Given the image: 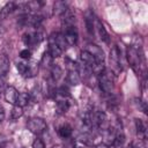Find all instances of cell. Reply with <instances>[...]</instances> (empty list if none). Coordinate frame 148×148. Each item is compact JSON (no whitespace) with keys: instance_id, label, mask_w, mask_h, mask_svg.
Here are the masks:
<instances>
[{"instance_id":"obj_29","label":"cell","mask_w":148,"mask_h":148,"mask_svg":"<svg viewBox=\"0 0 148 148\" xmlns=\"http://www.w3.org/2000/svg\"><path fill=\"white\" fill-rule=\"evenodd\" d=\"M5 119V109L2 108V105H0V121H2Z\"/></svg>"},{"instance_id":"obj_4","label":"cell","mask_w":148,"mask_h":148,"mask_svg":"<svg viewBox=\"0 0 148 148\" xmlns=\"http://www.w3.org/2000/svg\"><path fill=\"white\" fill-rule=\"evenodd\" d=\"M80 58H81V61H82V64L91 72V69L94 68V66L97 64V61L98 60H96V58L89 52V51H87V50H83L82 52H81V54H80Z\"/></svg>"},{"instance_id":"obj_28","label":"cell","mask_w":148,"mask_h":148,"mask_svg":"<svg viewBox=\"0 0 148 148\" xmlns=\"http://www.w3.org/2000/svg\"><path fill=\"white\" fill-rule=\"evenodd\" d=\"M32 148H45V145L40 139H36L32 143Z\"/></svg>"},{"instance_id":"obj_21","label":"cell","mask_w":148,"mask_h":148,"mask_svg":"<svg viewBox=\"0 0 148 148\" xmlns=\"http://www.w3.org/2000/svg\"><path fill=\"white\" fill-rule=\"evenodd\" d=\"M57 108H58V110H59V112H67V110H68V108H69V103H68V101L65 98V97H62V99H58V102H57Z\"/></svg>"},{"instance_id":"obj_34","label":"cell","mask_w":148,"mask_h":148,"mask_svg":"<svg viewBox=\"0 0 148 148\" xmlns=\"http://www.w3.org/2000/svg\"><path fill=\"white\" fill-rule=\"evenodd\" d=\"M74 148H84V146H82V145H76Z\"/></svg>"},{"instance_id":"obj_17","label":"cell","mask_w":148,"mask_h":148,"mask_svg":"<svg viewBox=\"0 0 148 148\" xmlns=\"http://www.w3.org/2000/svg\"><path fill=\"white\" fill-rule=\"evenodd\" d=\"M52 36H53V39H54L56 44H57L62 51L68 46V45H67V42H66V39H65V37H64L62 34H52Z\"/></svg>"},{"instance_id":"obj_27","label":"cell","mask_w":148,"mask_h":148,"mask_svg":"<svg viewBox=\"0 0 148 148\" xmlns=\"http://www.w3.org/2000/svg\"><path fill=\"white\" fill-rule=\"evenodd\" d=\"M23 42L25 45H30L32 44V37H31V34H24L23 35Z\"/></svg>"},{"instance_id":"obj_8","label":"cell","mask_w":148,"mask_h":148,"mask_svg":"<svg viewBox=\"0 0 148 148\" xmlns=\"http://www.w3.org/2000/svg\"><path fill=\"white\" fill-rule=\"evenodd\" d=\"M17 95H18L17 90L12 86H9L5 89V99H6V102H8L10 104H14V105L16 104Z\"/></svg>"},{"instance_id":"obj_19","label":"cell","mask_w":148,"mask_h":148,"mask_svg":"<svg viewBox=\"0 0 148 148\" xmlns=\"http://www.w3.org/2000/svg\"><path fill=\"white\" fill-rule=\"evenodd\" d=\"M58 133H59V135H60L61 138H68V136H71V134H72V127H71L69 125H67V124L61 125V126L59 127V130H58Z\"/></svg>"},{"instance_id":"obj_31","label":"cell","mask_w":148,"mask_h":148,"mask_svg":"<svg viewBox=\"0 0 148 148\" xmlns=\"http://www.w3.org/2000/svg\"><path fill=\"white\" fill-rule=\"evenodd\" d=\"M5 31H6V30H5V28H3L2 25H0V38L5 35Z\"/></svg>"},{"instance_id":"obj_12","label":"cell","mask_w":148,"mask_h":148,"mask_svg":"<svg viewBox=\"0 0 148 148\" xmlns=\"http://www.w3.org/2000/svg\"><path fill=\"white\" fill-rule=\"evenodd\" d=\"M15 9V3L14 2H7L1 9H0V20H3V18H6L13 10Z\"/></svg>"},{"instance_id":"obj_22","label":"cell","mask_w":148,"mask_h":148,"mask_svg":"<svg viewBox=\"0 0 148 148\" xmlns=\"http://www.w3.org/2000/svg\"><path fill=\"white\" fill-rule=\"evenodd\" d=\"M22 114H23V108H21V106H18V105L15 104L13 106L12 111H10V117L13 119H18V118L22 117Z\"/></svg>"},{"instance_id":"obj_26","label":"cell","mask_w":148,"mask_h":148,"mask_svg":"<svg viewBox=\"0 0 148 148\" xmlns=\"http://www.w3.org/2000/svg\"><path fill=\"white\" fill-rule=\"evenodd\" d=\"M20 57H21L22 59H27V60H29L30 57H31V52H30V50H28V49L22 50V51L20 52Z\"/></svg>"},{"instance_id":"obj_36","label":"cell","mask_w":148,"mask_h":148,"mask_svg":"<svg viewBox=\"0 0 148 148\" xmlns=\"http://www.w3.org/2000/svg\"><path fill=\"white\" fill-rule=\"evenodd\" d=\"M1 148H3V147H1Z\"/></svg>"},{"instance_id":"obj_30","label":"cell","mask_w":148,"mask_h":148,"mask_svg":"<svg viewBox=\"0 0 148 148\" xmlns=\"http://www.w3.org/2000/svg\"><path fill=\"white\" fill-rule=\"evenodd\" d=\"M95 148H109V146H106L105 143H98Z\"/></svg>"},{"instance_id":"obj_11","label":"cell","mask_w":148,"mask_h":148,"mask_svg":"<svg viewBox=\"0 0 148 148\" xmlns=\"http://www.w3.org/2000/svg\"><path fill=\"white\" fill-rule=\"evenodd\" d=\"M96 25H97V30H98V34H99V37H101V39L104 42V43H106V44H109L110 43V37H109V34H108V31L105 30V28H104V25L101 23V21H96Z\"/></svg>"},{"instance_id":"obj_23","label":"cell","mask_w":148,"mask_h":148,"mask_svg":"<svg viewBox=\"0 0 148 148\" xmlns=\"http://www.w3.org/2000/svg\"><path fill=\"white\" fill-rule=\"evenodd\" d=\"M42 6H43V2H40V1H30L25 5V8L31 12H37L42 8Z\"/></svg>"},{"instance_id":"obj_15","label":"cell","mask_w":148,"mask_h":148,"mask_svg":"<svg viewBox=\"0 0 148 148\" xmlns=\"http://www.w3.org/2000/svg\"><path fill=\"white\" fill-rule=\"evenodd\" d=\"M86 27H87V31L90 36H94V28H95V24H94V18H92V14L90 12H88L86 14Z\"/></svg>"},{"instance_id":"obj_18","label":"cell","mask_w":148,"mask_h":148,"mask_svg":"<svg viewBox=\"0 0 148 148\" xmlns=\"http://www.w3.org/2000/svg\"><path fill=\"white\" fill-rule=\"evenodd\" d=\"M124 142H125V135L121 132H116V135L112 140V146L116 148H120L123 147Z\"/></svg>"},{"instance_id":"obj_6","label":"cell","mask_w":148,"mask_h":148,"mask_svg":"<svg viewBox=\"0 0 148 148\" xmlns=\"http://www.w3.org/2000/svg\"><path fill=\"white\" fill-rule=\"evenodd\" d=\"M75 23V14L72 9H67L64 14H62V25L64 29L65 28H69V27H74Z\"/></svg>"},{"instance_id":"obj_3","label":"cell","mask_w":148,"mask_h":148,"mask_svg":"<svg viewBox=\"0 0 148 148\" xmlns=\"http://www.w3.org/2000/svg\"><path fill=\"white\" fill-rule=\"evenodd\" d=\"M27 126H28L29 131L34 134H42V133H44V131L47 127L45 120L42 118H38V117L30 118L27 123Z\"/></svg>"},{"instance_id":"obj_35","label":"cell","mask_w":148,"mask_h":148,"mask_svg":"<svg viewBox=\"0 0 148 148\" xmlns=\"http://www.w3.org/2000/svg\"><path fill=\"white\" fill-rule=\"evenodd\" d=\"M2 147V140H1V138H0V148Z\"/></svg>"},{"instance_id":"obj_10","label":"cell","mask_w":148,"mask_h":148,"mask_svg":"<svg viewBox=\"0 0 148 148\" xmlns=\"http://www.w3.org/2000/svg\"><path fill=\"white\" fill-rule=\"evenodd\" d=\"M80 75L77 73V68H74V69H69L68 71V74H67V81L73 84V86H77L80 83Z\"/></svg>"},{"instance_id":"obj_1","label":"cell","mask_w":148,"mask_h":148,"mask_svg":"<svg viewBox=\"0 0 148 148\" xmlns=\"http://www.w3.org/2000/svg\"><path fill=\"white\" fill-rule=\"evenodd\" d=\"M98 83H99V88L102 91L106 92V94H110L112 90H113V87H114V77H113V73L110 72V71H104L101 75H99V79H98Z\"/></svg>"},{"instance_id":"obj_32","label":"cell","mask_w":148,"mask_h":148,"mask_svg":"<svg viewBox=\"0 0 148 148\" xmlns=\"http://www.w3.org/2000/svg\"><path fill=\"white\" fill-rule=\"evenodd\" d=\"M52 148H64V147H62L61 145H56V146H53Z\"/></svg>"},{"instance_id":"obj_2","label":"cell","mask_w":148,"mask_h":148,"mask_svg":"<svg viewBox=\"0 0 148 148\" xmlns=\"http://www.w3.org/2000/svg\"><path fill=\"white\" fill-rule=\"evenodd\" d=\"M126 56H127V60L131 65V67L139 73L140 72V67H141V56L139 54L138 50L133 46H128L126 50Z\"/></svg>"},{"instance_id":"obj_20","label":"cell","mask_w":148,"mask_h":148,"mask_svg":"<svg viewBox=\"0 0 148 148\" xmlns=\"http://www.w3.org/2000/svg\"><path fill=\"white\" fill-rule=\"evenodd\" d=\"M62 75V69L58 66V65H53L51 68V76L53 79V81H58Z\"/></svg>"},{"instance_id":"obj_5","label":"cell","mask_w":148,"mask_h":148,"mask_svg":"<svg viewBox=\"0 0 148 148\" xmlns=\"http://www.w3.org/2000/svg\"><path fill=\"white\" fill-rule=\"evenodd\" d=\"M62 35H64V37H65L68 46L74 45L76 43V40H77V30H76L75 27L65 28V32Z\"/></svg>"},{"instance_id":"obj_13","label":"cell","mask_w":148,"mask_h":148,"mask_svg":"<svg viewBox=\"0 0 148 148\" xmlns=\"http://www.w3.org/2000/svg\"><path fill=\"white\" fill-rule=\"evenodd\" d=\"M67 3L65 1H56L53 5V14L54 15H62L67 10Z\"/></svg>"},{"instance_id":"obj_9","label":"cell","mask_w":148,"mask_h":148,"mask_svg":"<svg viewBox=\"0 0 148 148\" xmlns=\"http://www.w3.org/2000/svg\"><path fill=\"white\" fill-rule=\"evenodd\" d=\"M9 59L6 54H0V76H6L9 72Z\"/></svg>"},{"instance_id":"obj_7","label":"cell","mask_w":148,"mask_h":148,"mask_svg":"<svg viewBox=\"0 0 148 148\" xmlns=\"http://www.w3.org/2000/svg\"><path fill=\"white\" fill-rule=\"evenodd\" d=\"M62 53V50L56 44L54 39H53V36L51 35V37L49 38V54L51 56V58H58L60 57Z\"/></svg>"},{"instance_id":"obj_24","label":"cell","mask_w":148,"mask_h":148,"mask_svg":"<svg viewBox=\"0 0 148 148\" xmlns=\"http://www.w3.org/2000/svg\"><path fill=\"white\" fill-rule=\"evenodd\" d=\"M16 68H17V71H18L23 76H25V74H27V72H28V69H29V65H28L27 62L20 61V62H17Z\"/></svg>"},{"instance_id":"obj_16","label":"cell","mask_w":148,"mask_h":148,"mask_svg":"<svg viewBox=\"0 0 148 148\" xmlns=\"http://www.w3.org/2000/svg\"><path fill=\"white\" fill-rule=\"evenodd\" d=\"M135 126H136V133L138 136L141 139H146V134H147V130H146V125L143 124L142 120L136 119L135 120Z\"/></svg>"},{"instance_id":"obj_33","label":"cell","mask_w":148,"mask_h":148,"mask_svg":"<svg viewBox=\"0 0 148 148\" xmlns=\"http://www.w3.org/2000/svg\"><path fill=\"white\" fill-rule=\"evenodd\" d=\"M2 88H3V82H2L1 80H0V91L2 90Z\"/></svg>"},{"instance_id":"obj_14","label":"cell","mask_w":148,"mask_h":148,"mask_svg":"<svg viewBox=\"0 0 148 148\" xmlns=\"http://www.w3.org/2000/svg\"><path fill=\"white\" fill-rule=\"evenodd\" d=\"M30 94L29 92H20L17 95V99H16V105L23 108L25 105H28L29 101H30Z\"/></svg>"},{"instance_id":"obj_25","label":"cell","mask_w":148,"mask_h":148,"mask_svg":"<svg viewBox=\"0 0 148 148\" xmlns=\"http://www.w3.org/2000/svg\"><path fill=\"white\" fill-rule=\"evenodd\" d=\"M32 37V44H38L44 39V34L42 31H36L34 35H31Z\"/></svg>"}]
</instances>
